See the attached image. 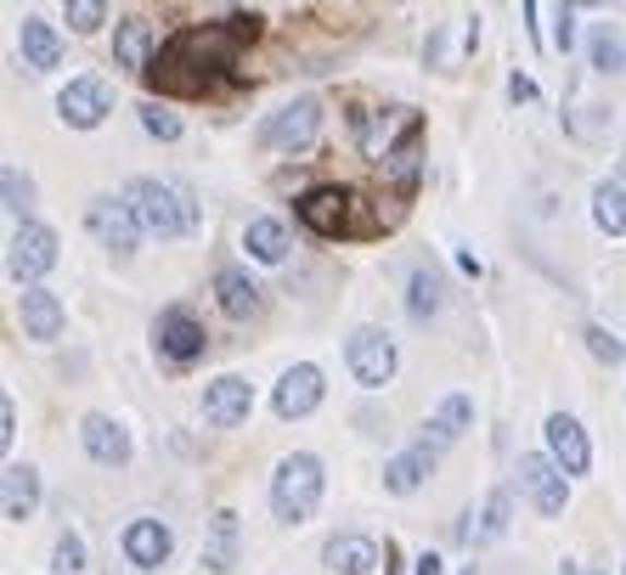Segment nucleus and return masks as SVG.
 <instances>
[{"instance_id": "nucleus-1", "label": "nucleus", "mask_w": 626, "mask_h": 575, "mask_svg": "<svg viewBox=\"0 0 626 575\" xmlns=\"http://www.w3.org/2000/svg\"><path fill=\"white\" fill-rule=\"evenodd\" d=\"M238 28L232 23H192V28H176L170 40L158 46L153 68H147V85L164 91V96H209L220 80H232L238 68Z\"/></svg>"}, {"instance_id": "nucleus-2", "label": "nucleus", "mask_w": 626, "mask_h": 575, "mask_svg": "<svg viewBox=\"0 0 626 575\" xmlns=\"http://www.w3.org/2000/svg\"><path fill=\"white\" fill-rule=\"evenodd\" d=\"M124 203L136 209L142 231H153V237H186V231H197V203H192V192L176 187V181L136 176V181L124 187Z\"/></svg>"}, {"instance_id": "nucleus-3", "label": "nucleus", "mask_w": 626, "mask_h": 575, "mask_svg": "<svg viewBox=\"0 0 626 575\" xmlns=\"http://www.w3.org/2000/svg\"><path fill=\"white\" fill-rule=\"evenodd\" d=\"M316 502H322V463L311 452L282 457L272 474V514L282 525H305L316 514Z\"/></svg>"}, {"instance_id": "nucleus-4", "label": "nucleus", "mask_w": 626, "mask_h": 575, "mask_svg": "<svg viewBox=\"0 0 626 575\" xmlns=\"http://www.w3.org/2000/svg\"><path fill=\"white\" fill-rule=\"evenodd\" d=\"M293 215H300L316 237H356L368 231V220H356V197L345 187H311L293 197Z\"/></svg>"}, {"instance_id": "nucleus-5", "label": "nucleus", "mask_w": 626, "mask_h": 575, "mask_svg": "<svg viewBox=\"0 0 626 575\" xmlns=\"http://www.w3.org/2000/svg\"><path fill=\"white\" fill-rule=\"evenodd\" d=\"M57 265V231L40 226V220H23L12 231V243H7V271H12V283L23 288H40V277Z\"/></svg>"}, {"instance_id": "nucleus-6", "label": "nucleus", "mask_w": 626, "mask_h": 575, "mask_svg": "<svg viewBox=\"0 0 626 575\" xmlns=\"http://www.w3.org/2000/svg\"><path fill=\"white\" fill-rule=\"evenodd\" d=\"M316 130H322V101H316V96H293L288 108H277L266 124H260V147L300 153V147L316 142Z\"/></svg>"}, {"instance_id": "nucleus-7", "label": "nucleus", "mask_w": 626, "mask_h": 575, "mask_svg": "<svg viewBox=\"0 0 626 575\" xmlns=\"http://www.w3.org/2000/svg\"><path fill=\"white\" fill-rule=\"evenodd\" d=\"M345 361L356 372V384H368V390H384L395 379V345H389V333H378V327H356L345 338Z\"/></svg>"}, {"instance_id": "nucleus-8", "label": "nucleus", "mask_w": 626, "mask_h": 575, "mask_svg": "<svg viewBox=\"0 0 626 575\" xmlns=\"http://www.w3.org/2000/svg\"><path fill=\"white\" fill-rule=\"evenodd\" d=\"M153 345H158V356L170 361V367H192V361H204L209 338H204V327H197V316H192V311L170 304V311L158 316V327H153Z\"/></svg>"}, {"instance_id": "nucleus-9", "label": "nucleus", "mask_w": 626, "mask_h": 575, "mask_svg": "<svg viewBox=\"0 0 626 575\" xmlns=\"http://www.w3.org/2000/svg\"><path fill=\"white\" fill-rule=\"evenodd\" d=\"M57 113H62V124H74V130H96V124L113 113V91H108V80H103V74H80V80H69V85H62V96H57Z\"/></svg>"}, {"instance_id": "nucleus-10", "label": "nucleus", "mask_w": 626, "mask_h": 575, "mask_svg": "<svg viewBox=\"0 0 626 575\" xmlns=\"http://www.w3.org/2000/svg\"><path fill=\"white\" fill-rule=\"evenodd\" d=\"M85 220H91V231H96V243H103V249H113V254H136L142 220H136V209H130L124 197H91Z\"/></svg>"}, {"instance_id": "nucleus-11", "label": "nucleus", "mask_w": 626, "mask_h": 575, "mask_svg": "<svg viewBox=\"0 0 626 575\" xmlns=\"http://www.w3.org/2000/svg\"><path fill=\"white\" fill-rule=\"evenodd\" d=\"M519 486H525V496L537 502V514H565V502H570V486H565V468H558L553 457H542V452H525L519 457Z\"/></svg>"}, {"instance_id": "nucleus-12", "label": "nucleus", "mask_w": 626, "mask_h": 575, "mask_svg": "<svg viewBox=\"0 0 626 575\" xmlns=\"http://www.w3.org/2000/svg\"><path fill=\"white\" fill-rule=\"evenodd\" d=\"M272 406H277V418H311L316 406H322V367H311V361L288 367L282 379H277Z\"/></svg>"}, {"instance_id": "nucleus-13", "label": "nucleus", "mask_w": 626, "mask_h": 575, "mask_svg": "<svg viewBox=\"0 0 626 575\" xmlns=\"http://www.w3.org/2000/svg\"><path fill=\"white\" fill-rule=\"evenodd\" d=\"M547 457L565 468V474H587V468H592L587 429H581L570 412H553V418H547Z\"/></svg>"}, {"instance_id": "nucleus-14", "label": "nucleus", "mask_w": 626, "mask_h": 575, "mask_svg": "<svg viewBox=\"0 0 626 575\" xmlns=\"http://www.w3.org/2000/svg\"><path fill=\"white\" fill-rule=\"evenodd\" d=\"M249 406H254V390L243 384V379H215L209 390H204V423H215V429H238L243 418H249Z\"/></svg>"}, {"instance_id": "nucleus-15", "label": "nucleus", "mask_w": 626, "mask_h": 575, "mask_svg": "<svg viewBox=\"0 0 626 575\" xmlns=\"http://www.w3.org/2000/svg\"><path fill=\"white\" fill-rule=\"evenodd\" d=\"M384 176L401 187V192H412L418 187V176H423V124H418V113H407V124H401V142H395L389 153H384Z\"/></svg>"}, {"instance_id": "nucleus-16", "label": "nucleus", "mask_w": 626, "mask_h": 575, "mask_svg": "<svg viewBox=\"0 0 626 575\" xmlns=\"http://www.w3.org/2000/svg\"><path fill=\"white\" fill-rule=\"evenodd\" d=\"M378 559H384L378 541H373V536H356V530L327 536V548H322V564L334 570V575H373Z\"/></svg>"}, {"instance_id": "nucleus-17", "label": "nucleus", "mask_w": 626, "mask_h": 575, "mask_svg": "<svg viewBox=\"0 0 626 575\" xmlns=\"http://www.w3.org/2000/svg\"><path fill=\"white\" fill-rule=\"evenodd\" d=\"M153 57H158V34H153V23H147V17H124L119 34H113V62L147 80Z\"/></svg>"}, {"instance_id": "nucleus-18", "label": "nucleus", "mask_w": 626, "mask_h": 575, "mask_svg": "<svg viewBox=\"0 0 626 575\" xmlns=\"http://www.w3.org/2000/svg\"><path fill=\"white\" fill-rule=\"evenodd\" d=\"M170 553H176V536H170V525H164V519H136V525L124 530V559L130 564L158 570Z\"/></svg>"}, {"instance_id": "nucleus-19", "label": "nucleus", "mask_w": 626, "mask_h": 575, "mask_svg": "<svg viewBox=\"0 0 626 575\" xmlns=\"http://www.w3.org/2000/svg\"><path fill=\"white\" fill-rule=\"evenodd\" d=\"M17 316H23V333L40 338V345H51V338L62 333V299L51 288H23L17 294Z\"/></svg>"}, {"instance_id": "nucleus-20", "label": "nucleus", "mask_w": 626, "mask_h": 575, "mask_svg": "<svg viewBox=\"0 0 626 575\" xmlns=\"http://www.w3.org/2000/svg\"><path fill=\"white\" fill-rule=\"evenodd\" d=\"M80 440H85V452H91L96 463H108V468L130 463V434H124V423H113L108 412H91V418L80 423Z\"/></svg>"}, {"instance_id": "nucleus-21", "label": "nucleus", "mask_w": 626, "mask_h": 575, "mask_svg": "<svg viewBox=\"0 0 626 575\" xmlns=\"http://www.w3.org/2000/svg\"><path fill=\"white\" fill-rule=\"evenodd\" d=\"M0 507H7V519L23 525L28 514L40 507V468H28V463H12L7 468V480H0Z\"/></svg>"}, {"instance_id": "nucleus-22", "label": "nucleus", "mask_w": 626, "mask_h": 575, "mask_svg": "<svg viewBox=\"0 0 626 575\" xmlns=\"http://www.w3.org/2000/svg\"><path fill=\"white\" fill-rule=\"evenodd\" d=\"M238 541H243V519L232 514V507H220V514L209 519V536H204V564L215 575H226L238 564Z\"/></svg>"}, {"instance_id": "nucleus-23", "label": "nucleus", "mask_w": 626, "mask_h": 575, "mask_svg": "<svg viewBox=\"0 0 626 575\" xmlns=\"http://www.w3.org/2000/svg\"><path fill=\"white\" fill-rule=\"evenodd\" d=\"M435 446H423V440H418V446L412 452H401V457H389V468H384V491H395V496H412L423 480H430V468H435Z\"/></svg>"}, {"instance_id": "nucleus-24", "label": "nucleus", "mask_w": 626, "mask_h": 575, "mask_svg": "<svg viewBox=\"0 0 626 575\" xmlns=\"http://www.w3.org/2000/svg\"><path fill=\"white\" fill-rule=\"evenodd\" d=\"M469 423H474L469 395H446V400H441V412H435L430 423H423V446H435V452H441V446H452V440L464 434Z\"/></svg>"}, {"instance_id": "nucleus-25", "label": "nucleus", "mask_w": 626, "mask_h": 575, "mask_svg": "<svg viewBox=\"0 0 626 575\" xmlns=\"http://www.w3.org/2000/svg\"><path fill=\"white\" fill-rule=\"evenodd\" d=\"M17 40H23V62L28 68H57L62 62V40H57V28L46 17H23Z\"/></svg>"}, {"instance_id": "nucleus-26", "label": "nucleus", "mask_w": 626, "mask_h": 575, "mask_svg": "<svg viewBox=\"0 0 626 575\" xmlns=\"http://www.w3.org/2000/svg\"><path fill=\"white\" fill-rule=\"evenodd\" d=\"M215 299H220V311L232 316V322H243V316L260 311V288L243 277V271H215Z\"/></svg>"}, {"instance_id": "nucleus-27", "label": "nucleus", "mask_w": 626, "mask_h": 575, "mask_svg": "<svg viewBox=\"0 0 626 575\" xmlns=\"http://www.w3.org/2000/svg\"><path fill=\"white\" fill-rule=\"evenodd\" d=\"M503 530H508V491H491V496L480 502V514H469V525L457 530V536L480 548V541H497Z\"/></svg>"}, {"instance_id": "nucleus-28", "label": "nucleus", "mask_w": 626, "mask_h": 575, "mask_svg": "<svg viewBox=\"0 0 626 575\" xmlns=\"http://www.w3.org/2000/svg\"><path fill=\"white\" fill-rule=\"evenodd\" d=\"M243 243H249V254H254L260 265H277V260L288 254V231H282V220H272V215H260V220H249V231H243Z\"/></svg>"}, {"instance_id": "nucleus-29", "label": "nucleus", "mask_w": 626, "mask_h": 575, "mask_svg": "<svg viewBox=\"0 0 626 575\" xmlns=\"http://www.w3.org/2000/svg\"><path fill=\"white\" fill-rule=\"evenodd\" d=\"M592 220H599V231H610V237L626 231V187L621 181H599V187H592Z\"/></svg>"}, {"instance_id": "nucleus-30", "label": "nucleus", "mask_w": 626, "mask_h": 575, "mask_svg": "<svg viewBox=\"0 0 626 575\" xmlns=\"http://www.w3.org/2000/svg\"><path fill=\"white\" fill-rule=\"evenodd\" d=\"M621 62H626V46H621L615 23H599L592 28V68H599V74H615Z\"/></svg>"}, {"instance_id": "nucleus-31", "label": "nucleus", "mask_w": 626, "mask_h": 575, "mask_svg": "<svg viewBox=\"0 0 626 575\" xmlns=\"http://www.w3.org/2000/svg\"><path fill=\"white\" fill-rule=\"evenodd\" d=\"M435 304H441V277H435L430 265H418V271H412V299H407V311H412V316H430Z\"/></svg>"}, {"instance_id": "nucleus-32", "label": "nucleus", "mask_w": 626, "mask_h": 575, "mask_svg": "<svg viewBox=\"0 0 626 575\" xmlns=\"http://www.w3.org/2000/svg\"><path fill=\"white\" fill-rule=\"evenodd\" d=\"M0 187H7V209H12V215H23L28 203H35V181H28L17 164H7V169H0Z\"/></svg>"}, {"instance_id": "nucleus-33", "label": "nucleus", "mask_w": 626, "mask_h": 575, "mask_svg": "<svg viewBox=\"0 0 626 575\" xmlns=\"http://www.w3.org/2000/svg\"><path fill=\"white\" fill-rule=\"evenodd\" d=\"M142 130L158 135V142H176V135H181V119H176V113H164L158 101H147V108H142Z\"/></svg>"}, {"instance_id": "nucleus-34", "label": "nucleus", "mask_w": 626, "mask_h": 575, "mask_svg": "<svg viewBox=\"0 0 626 575\" xmlns=\"http://www.w3.org/2000/svg\"><path fill=\"white\" fill-rule=\"evenodd\" d=\"M57 570H69V575L85 570V541H80L74 530H62V536H57Z\"/></svg>"}, {"instance_id": "nucleus-35", "label": "nucleus", "mask_w": 626, "mask_h": 575, "mask_svg": "<svg viewBox=\"0 0 626 575\" xmlns=\"http://www.w3.org/2000/svg\"><path fill=\"white\" fill-rule=\"evenodd\" d=\"M581 338H587V350L599 356V361H621V356H626V345H621L615 333H604V327H587Z\"/></svg>"}, {"instance_id": "nucleus-36", "label": "nucleus", "mask_w": 626, "mask_h": 575, "mask_svg": "<svg viewBox=\"0 0 626 575\" xmlns=\"http://www.w3.org/2000/svg\"><path fill=\"white\" fill-rule=\"evenodd\" d=\"M108 17V7H103V0H69V23L80 28V34H91L96 23H103Z\"/></svg>"}, {"instance_id": "nucleus-37", "label": "nucleus", "mask_w": 626, "mask_h": 575, "mask_svg": "<svg viewBox=\"0 0 626 575\" xmlns=\"http://www.w3.org/2000/svg\"><path fill=\"white\" fill-rule=\"evenodd\" d=\"M576 40V12L570 7H558V28H553V51H570Z\"/></svg>"}, {"instance_id": "nucleus-38", "label": "nucleus", "mask_w": 626, "mask_h": 575, "mask_svg": "<svg viewBox=\"0 0 626 575\" xmlns=\"http://www.w3.org/2000/svg\"><path fill=\"white\" fill-rule=\"evenodd\" d=\"M17 440V406H12V395L0 400V446H12Z\"/></svg>"}, {"instance_id": "nucleus-39", "label": "nucleus", "mask_w": 626, "mask_h": 575, "mask_svg": "<svg viewBox=\"0 0 626 575\" xmlns=\"http://www.w3.org/2000/svg\"><path fill=\"white\" fill-rule=\"evenodd\" d=\"M412 575H446V559H441V553H423V559L412 564Z\"/></svg>"}, {"instance_id": "nucleus-40", "label": "nucleus", "mask_w": 626, "mask_h": 575, "mask_svg": "<svg viewBox=\"0 0 626 575\" xmlns=\"http://www.w3.org/2000/svg\"><path fill=\"white\" fill-rule=\"evenodd\" d=\"M508 96H514V101H531V96H537V85L525 80V74H514V80H508Z\"/></svg>"}, {"instance_id": "nucleus-41", "label": "nucleus", "mask_w": 626, "mask_h": 575, "mask_svg": "<svg viewBox=\"0 0 626 575\" xmlns=\"http://www.w3.org/2000/svg\"><path fill=\"white\" fill-rule=\"evenodd\" d=\"M464 575H474V570H464Z\"/></svg>"}]
</instances>
